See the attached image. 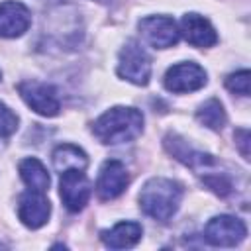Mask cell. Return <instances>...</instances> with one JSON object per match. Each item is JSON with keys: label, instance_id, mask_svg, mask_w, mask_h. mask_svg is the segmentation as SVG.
I'll use <instances>...</instances> for the list:
<instances>
[{"label": "cell", "instance_id": "cell-1", "mask_svg": "<svg viewBox=\"0 0 251 251\" xmlns=\"http://www.w3.org/2000/svg\"><path fill=\"white\" fill-rule=\"evenodd\" d=\"M143 131V114L135 108L114 106L106 110L92 126V133L104 145L133 141Z\"/></svg>", "mask_w": 251, "mask_h": 251}, {"label": "cell", "instance_id": "cell-2", "mask_svg": "<svg viewBox=\"0 0 251 251\" xmlns=\"http://www.w3.org/2000/svg\"><path fill=\"white\" fill-rule=\"evenodd\" d=\"M182 200V186L173 178L155 176L149 178L139 192L141 210L159 222H167L175 216Z\"/></svg>", "mask_w": 251, "mask_h": 251}, {"label": "cell", "instance_id": "cell-3", "mask_svg": "<svg viewBox=\"0 0 251 251\" xmlns=\"http://www.w3.org/2000/svg\"><path fill=\"white\" fill-rule=\"evenodd\" d=\"M118 75L133 84H147L151 78V59L137 41H127L118 59Z\"/></svg>", "mask_w": 251, "mask_h": 251}, {"label": "cell", "instance_id": "cell-4", "mask_svg": "<svg viewBox=\"0 0 251 251\" xmlns=\"http://www.w3.org/2000/svg\"><path fill=\"white\" fill-rule=\"evenodd\" d=\"M245 235H247L245 224L239 218L227 216V214L212 218L204 229V239L216 247H233L241 243Z\"/></svg>", "mask_w": 251, "mask_h": 251}, {"label": "cell", "instance_id": "cell-5", "mask_svg": "<svg viewBox=\"0 0 251 251\" xmlns=\"http://www.w3.org/2000/svg\"><path fill=\"white\" fill-rule=\"evenodd\" d=\"M18 92L24 98V102L39 116L53 118L61 110L57 92L51 84H45L39 80H24L18 84Z\"/></svg>", "mask_w": 251, "mask_h": 251}, {"label": "cell", "instance_id": "cell-6", "mask_svg": "<svg viewBox=\"0 0 251 251\" xmlns=\"http://www.w3.org/2000/svg\"><path fill=\"white\" fill-rule=\"evenodd\" d=\"M59 192L61 200L67 210L71 212H80L90 198V182L86 175L80 169H69L61 173L59 180Z\"/></svg>", "mask_w": 251, "mask_h": 251}, {"label": "cell", "instance_id": "cell-7", "mask_svg": "<svg viewBox=\"0 0 251 251\" xmlns=\"http://www.w3.org/2000/svg\"><path fill=\"white\" fill-rule=\"evenodd\" d=\"M206 71L192 61H184L178 65H173L165 73V88L176 94L182 92H194L200 90L206 84Z\"/></svg>", "mask_w": 251, "mask_h": 251}, {"label": "cell", "instance_id": "cell-8", "mask_svg": "<svg viewBox=\"0 0 251 251\" xmlns=\"http://www.w3.org/2000/svg\"><path fill=\"white\" fill-rule=\"evenodd\" d=\"M139 31H141V37L153 45L155 49H167V47H173L178 37H180V31L175 24L173 18L169 16H147L139 22Z\"/></svg>", "mask_w": 251, "mask_h": 251}, {"label": "cell", "instance_id": "cell-9", "mask_svg": "<svg viewBox=\"0 0 251 251\" xmlns=\"http://www.w3.org/2000/svg\"><path fill=\"white\" fill-rule=\"evenodd\" d=\"M127 184H129V175L124 163L110 159L100 169V175L96 180V194L102 200H114L126 190Z\"/></svg>", "mask_w": 251, "mask_h": 251}, {"label": "cell", "instance_id": "cell-10", "mask_svg": "<svg viewBox=\"0 0 251 251\" xmlns=\"http://www.w3.org/2000/svg\"><path fill=\"white\" fill-rule=\"evenodd\" d=\"M49 214H51V204L43 196V192L27 190L25 194L20 196L18 216H20V220H22L24 226H27L31 229H37V227H41V226L47 224Z\"/></svg>", "mask_w": 251, "mask_h": 251}, {"label": "cell", "instance_id": "cell-11", "mask_svg": "<svg viewBox=\"0 0 251 251\" xmlns=\"http://www.w3.org/2000/svg\"><path fill=\"white\" fill-rule=\"evenodd\" d=\"M31 24L29 10L16 0L0 4V37H20Z\"/></svg>", "mask_w": 251, "mask_h": 251}, {"label": "cell", "instance_id": "cell-12", "mask_svg": "<svg viewBox=\"0 0 251 251\" xmlns=\"http://www.w3.org/2000/svg\"><path fill=\"white\" fill-rule=\"evenodd\" d=\"M184 39L194 45V47H212L218 41V33L214 25L200 14H184L180 20V29H178Z\"/></svg>", "mask_w": 251, "mask_h": 251}, {"label": "cell", "instance_id": "cell-13", "mask_svg": "<svg viewBox=\"0 0 251 251\" xmlns=\"http://www.w3.org/2000/svg\"><path fill=\"white\" fill-rule=\"evenodd\" d=\"M143 235V227L137 222H120L112 229L102 231V241L110 249H127L133 247Z\"/></svg>", "mask_w": 251, "mask_h": 251}, {"label": "cell", "instance_id": "cell-14", "mask_svg": "<svg viewBox=\"0 0 251 251\" xmlns=\"http://www.w3.org/2000/svg\"><path fill=\"white\" fill-rule=\"evenodd\" d=\"M18 169H20L22 180L25 182V186L29 190H33V192H45L49 188L51 178H49V173H47V169L43 167V163L39 159H35V157L24 159V161H20Z\"/></svg>", "mask_w": 251, "mask_h": 251}, {"label": "cell", "instance_id": "cell-15", "mask_svg": "<svg viewBox=\"0 0 251 251\" xmlns=\"http://www.w3.org/2000/svg\"><path fill=\"white\" fill-rule=\"evenodd\" d=\"M165 147L178 159L182 161L184 165L192 167V169H198V167H206V165H212L214 159L212 155H206V153H198L194 149H190L182 139H178L176 135H167L165 139Z\"/></svg>", "mask_w": 251, "mask_h": 251}, {"label": "cell", "instance_id": "cell-16", "mask_svg": "<svg viewBox=\"0 0 251 251\" xmlns=\"http://www.w3.org/2000/svg\"><path fill=\"white\" fill-rule=\"evenodd\" d=\"M88 165V157L86 153L76 147V145H71V143H63L59 145L55 151H53V167L63 173V171H69V169H80L84 171Z\"/></svg>", "mask_w": 251, "mask_h": 251}, {"label": "cell", "instance_id": "cell-17", "mask_svg": "<svg viewBox=\"0 0 251 251\" xmlns=\"http://www.w3.org/2000/svg\"><path fill=\"white\" fill-rule=\"evenodd\" d=\"M196 120L202 126H206V127H210L214 131L222 129L226 126V122H227L226 112H224V106L216 98H210L204 104H200V108L196 110Z\"/></svg>", "mask_w": 251, "mask_h": 251}, {"label": "cell", "instance_id": "cell-18", "mask_svg": "<svg viewBox=\"0 0 251 251\" xmlns=\"http://www.w3.org/2000/svg\"><path fill=\"white\" fill-rule=\"evenodd\" d=\"M249 80H251L249 71H237V73H231L226 78V88L233 94L247 96L249 94Z\"/></svg>", "mask_w": 251, "mask_h": 251}, {"label": "cell", "instance_id": "cell-19", "mask_svg": "<svg viewBox=\"0 0 251 251\" xmlns=\"http://www.w3.org/2000/svg\"><path fill=\"white\" fill-rule=\"evenodd\" d=\"M18 129V116L0 102V135H12Z\"/></svg>", "mask_w": 251, "mask_h": 251}, {"label": "cell", "instance_id": "cell-20", "mask_svg": "<svg viewBox=\"0 0 251 251\" xmlns=\"http://www.w3.org/2000/svg\"><path fill=\"white\" fill-rule=\"evenodd\" d=\"M235 139H239L237 143H239V147H241V155H243L245 159H249V151H247L249 131H247V129H239V131H235Z\"/></svg>", "mask_w": 251, "mask_h": 251}, {"label": "cell", "instance_id": "cell-21", "mask_svg": "<svg viewBox=\"0 0 251 251\" xmlns=\"http://www.w3.org/2000/svg\"><path fill=\"white\" fill-rule=\"evenodd\" d=\"M0 76H2V73H0Z\"/></svg>", "mask_w": 251, "mask_h": 251}]
</instances>
